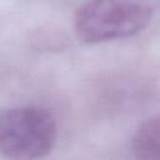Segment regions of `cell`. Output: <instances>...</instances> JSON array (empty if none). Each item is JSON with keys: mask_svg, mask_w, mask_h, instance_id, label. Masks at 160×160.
<instances>
[{"mask_svg": "<svg viewBox=\"0 0 160 160\" xmlns=\"http://www.w3.org/2000/svg\"><path fill=\"white\" fill-rule=\"evenodd\" d=\"M152 16L150 0H86L75 11L74 30L81 41L99 44L141 32Z\"/></svg>", "mask_w": 160, "mask_h": 160, "instance_id": "1", "label": "cell"}, {"mask_svg": "<svg viewBox=\"0 0 160 160\" xmlns=\"http://www.w3.org/2000/svg\"><path fill=\"white\" fill-rule=\"evenodd\" d=\"M58 138L54 115L40 106H16L0 111V155L38 159L51 152Z\"/></svg>", "mask_w": 160, "mask_h": 160, "instance_id": "2", "label": "cell"}, {"mask_svg": "<svg viewBox=\"0 0 160 160\" xmlns=\"http://www.w3.org/2000/svg\"><path fill=\"white\" fill-rule=\"evenodd\" d=\"M132 150L138 159L156 160L160 156V119L154 115L146 119L136 130Z\"/></svg>", "mask_w": 160, "mask_h": 160, "instance_id": "3", "label": "cell"}]
</instances>
